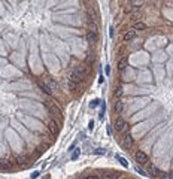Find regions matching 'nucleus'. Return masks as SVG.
<instances>
[{
	"label": "nucleus",
	"mask_w": 173,
	"mask_h": 179,
	"mask_svg": "<svg viewBox=\"0 0 173 179\" xmlns=\"http://www.w3.org/2000/svg\"><path fill=\"white\" fill-rule=\"evenodd\" d=\"M85 179H100V178H98V176H95V175H88Z\"/></svg>",
	"instance_id": "15"
},
{
	"label": "nucleus",
	"mask_w": 173,
	"mask_h": 179,
	"mask_svg": "<svg viewBox=\"0 0 173 179\" xmlns=\"http://www.w3.org/2000/svg\"><path fill=\"white\" fill-rule=\"evenodd\" d=\"M98 105H100V100H98V99H94L93 102H90V107L91 109H95Z\"/></svg>",
	"instance_id": "11"
},
{
	"label": "nucleus",
	"mask_w": 173,
	"mask_h": 179,
	"mask_svg": "<svg viewBox=\"0 0 173 179\" xmlns=\"http://www.w3.org/2000/svg\"><path fill=\"white\" fill-rule=\"evenodd\" d=\"M136 170H137V173H140V175H146V173H145V170H143V169H140L139 166H136Z\"/></svg>",
	"instance_id": "14"
},
{
	"label": "nucleus",
	"mask_w": 173,
	"mask_h": 179,
	"mask_svg": "<svg viewBox=\"0 0 173 179\" xmlns=\"http://www.w3.org/2000/svg\"><path fill=\"white\" fill-rule=\"evenodd\" d=\"M146 29H148V26L145 24L143 21H136L133 24V30L134 32H142V30H146Z\"/></svg>",
	"instance_id": "6"
},
{
	"label": "nucleus",
	"mask_w": 173,
	"mask_h": 179,
	"mask_svg": "<svg viewBox=\"0 0 173 179\" xmlns=\"http://www.w3.org/2000/svg\"><path fill=\"white\" fill-rule=\"evenodd\" d=\"M42 179H51V178H49V176H45V178H42Z\"/></svg>",
	"instance_id": "18"
},
{
	"label": "nucleus",
	"mask_w": 173,
	"mask_h": 179,
	"mask_svg": "<svg viewBox=\"0 0 173 179\" xmlns=\"http://www.w3.org/2000/svg\"><path fill=\"white\" fill-rule=\"evenodd\" d=\"M79 154H81V148H79V149H76L75 152H73V154L70 155V160H73V161H75V160H78V157H79Z\"/></svg>",
	"instance_id": "10"
},
{
	"label": "nucleus",
	"mask_w": 173,
	"mask_h": 179,
	"mask_svg": "<svg viewBox=\"0 0 173 179\" xmlns=\"http://www.w3.org/2000/svg\"><path fill=\"white\" fill-rule=\"evenodd\" d=\"M133 143H134L133 137L130 136V134H126V136H124V139H122V146H124L126 149H130V148L133 146Z\"/></svg>",
	"instance_id": "4"
},
{
	"label": "nucleus",
	"mask_w": 173,
	"mask_h": 179,
	"mask_svg": "<svg viewBox=\"0 0 173 179\" xmlns=\"http://www.w3.org/2000/svg\"><path fill=\"white\" fill-rule=\"evenodd\" d=\"M88 128H90V130H93V128H94V121H90V124H88Z\"/></svg>",
	"instance_id": "17"
},
{
	"label": "nucleus",
	"mask_w": 173,
	"mask_h": 179,
	"mask_svg": "<svg viewBox=\"0 0 173 179\" xmlns=\"http://www.w3.org/2000/svg\"><path fill=\"white\" fill-rule=\"evenodd\" d=\"M121 96H122V88H121V87H116V88H115V97L119 99Z\"/></svg>",
	"instance_id": "12"
},
{
	"label": "nucleus",
	"mask_w": 173,
	"mask_h": 179,
	"mask_svg": "<svg viewBox=\"0 0 173 179\" xmlns=\"http://www.w3.org/2000/svg\"><path fill=\"white\" fill-rule=\"evenodd\" d=\"M148 172H149L152 176H155V178H161L160 175H161V172L155 167V166H152V164H148Z\"/></svg>",
	"instance_id": "7"
},
{
	"label": "nucleus",
	"mask_w": 173,
	"mask_h": 179,
	"mask_svg": "<svg viewBox=\"0 0 173 179\" xmlns=\"http://www.w3.org/2000/svg\"><path fill=\"white\" fill-rule=\"evenodd\" d=\"M134 158H136V161L137 163H140V164H148V155L143 152V151H137L136 154H134Z\"/></svg>",
	"instance_id": "2"
},
{
	"label": "nucleus",
	"mask_w": 173,
	"mask_h": 179,
	"mask_svg": "<svg viewBox=\"0 0 173 179\" xmlns=\"http://www.w3.org/2000/svg\"><path fill=\"white\" fill-rule=\"evenodd\" d=\"M37 176H39V172H33L32 173V179H36Z\"/></svg>",
	"instance_id": "16"
},
{
	"label": "nucleus",
	"mask_w": 173,
	"mask_h": 179,
	"mask_svg": "<svg viewBox=\"0 0 173 179\" xmlns=\"http://www.w3.org/2000/svg\"><path fill=\"white\" fill-rule=\"evenodd\" d=\"M136 37V32L131 29V30H127L124 33V36H122V39H124V42H131L133 39Z\"/></svg>",
	"instance_id": "5"
},
{
	"label": "nucleus",
	"mask_w": 173,
	"mask_h": 179,
	"mask_svg": "<svg viewBox=\"0 0 173 179\" xmlns=\"http://www.w3.org/2000/svg\"><path fill=\"white\" fill-rule=\"evenodd\" d=\"M113 109H115V112H116V114H121V112L124 110V102H121V100H116V102H115V106H113Z\"/></svg>",
	"instance_id": "8"
},
{
	"label": "nucleus",
	"mask_w": 173,
	"mask_h": 179,
	"mask_svg": "<svg viewBox=\"0 0 173 179\" xmlns=\"http://www.w3.org/2000/svg\"><path fill=\"white\" fill-rule=\"evenodd\" d=\"M127 66H128V57H121L119 60H118V70H126L127 69Z\"/></svg>",
	"instance_id": "3"
},
{
	"label": "nucleus",
	"mask_w": 173,
	"mask_h": 179,
	"mask_svg": "<svg viewBox=\"0 0 173 179\" xmlns=\"http://www.w3.org/2000/svg\"><path fill=\"white\" fill-rule=\"evenodd\" d=\"M113 128H115L118 133H124V131L128 128V125H127L126 120H122L121 117H118V118L113 121Z\"/></svg>",
	"instance_id": "1"
},
{
	"label": "nucleus",
	"mask_w": 173,
	"mask_h": 179,
	"mask_svg": "<svg viewBox=\"0 0 173 179\" xmlns=\"http://www.w3.org/2000/svg\"><path fill=\"white\" fill-rule=\"evenodd\" d=\"M160 179H173V172H170V173H166V175H163Z\"/></svg>",
	"instance_id": "13"
},
{
	"label": "nucleus",
	"mask_w": 173,
	"mask_h": 179,
	"mask_svg": "<svg viewBox=\"0 0 173 179\" xmlns=\"http://www.w3.org/2000/svg\"><path fill=\"white\" fill-rule=\"evenodd\" d=\"M115 158H116V160H118L122 166H124V167H128V161L124 158V157H121V155H115Z\"/></svg>",
	"instance_id": "9"
}]
</instances>
